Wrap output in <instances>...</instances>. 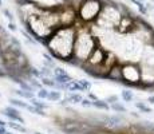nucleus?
<instances>
[{
  "label": "nucleus",
  "mask_w": 154,
  "mask_h": 134,
  "mask_svg": "<svg viewBox=\"0 0 154 134\" xmlns=\"http://www.w3.org/2000/svg\"><path fill=\"white\" fill-rule=\"evenodd\" d=\"M76 34H78V27L75 26L59 27L51 34L44 46L47 47L50 55H52L54 59L70 64L74 55Z\"/></svg>",
  "instance_id": "obj_1"
},
{
  "label": "nucleus",
  "mask_w": 154,
  "mask_h": 134,
  "mask_svg": "<svg viewBox=\"0 0 154 134\" xmlns=\"http://www.w3.org/2000/svg\"><path fill=\"white\" fill-rule=\"evenodd\" d=\"M99 44V39L91 32L88 27H78V34H76L75 46H74V55L70 64L82 67V64L87 62V59Z\"/></svg>",
  "instance_id": "obj_2"
},
{
  "label": "nucleus",
  "mask_w": 154,
  "mask_h": 134,
  "mask_svg": "<svg viewBox=\"0 0 154 134\" xmlns=\"http://www.w3.org/2000/svg\"><path fill=\"white\" fill-rule=\"evenodd\" d=\"M123 14L119 12L117 4H103V8L99 14V17L97 19L95 26L105 30H114L118 27Z\"/></svg>",
  "instance_id": "obj_3"
},
{
  "label": "nucleus",
  "mask_w": 154,
  "mask_h": 134,
  "mask_svg": "<svg viewBox=\"0 0 154 134\" xmlns=\"http://www.w3.org/2000/svg\"><path fill=\"white\" fill-rule=\"evenodd\" d=\"M102 8V0H83L78 7L76 15H78V19L81 20V23H83V26H86L97 22Z\"/></svg>",
  "instance_id": "obj_4"
},
{
  "label": "nucleus",
  "mask_w": 154,
  "mask_h": 134,
  "mask_svg": "<svg viewBox=\"0 0 154 134\" xmlns=\"http://www.w3.org/2000/svg\"><path fill=\"white\" fill-rule=\"evenodd\" d=\"M122 85L126 87H141L142 86V71L137 62H123L122 66Z\"/></svg>",
  "instance_id": "obj_5"
},
{
  "label": "nucleus",
  "mask_w": 154,
  "mask_h": 134,
  "mask_svg": "<svg viewBox=\"0 0 154 134\" xmlns=\"http://www.w3.org/2000/svg\"><path fill=\"white\" fill-rule=\"evenodd\" d=\"M2 113H3V115H4V117H7L10 121L19 122V123H22V125L26 123L24 118L20 115V111H19V109H17V107L7 106V107H4V109H3Z\"/></svg>",
  "instance_id": "obj_6"
},
{
  "label": "nucleus",
  "mask_w": 154,
  "mask_h": 134,
  "mask_svg": "<svg viewBox=\"0 0 154 134\" xmlns=\"http://www.w3.org/2000/svg\"><path fill=\"white\" fill-rule=\"evenodd\" d=\"M121 66H122V63H121V62H118L117 64H114V66L110 68V71L107 73L106 79L111 80V82L122 83V70H121Z\"/></svg>",
  "instance_id": "obj_7"
},
{
  "label": "nucleus",
  "mask_w": 154,
  "mask_h": 134,
  "mask_svg": "<svg viewBox=\"0 0 154 134\" xmlns=\"http://www.w3.org/2000/svg\"><path fill=\"white\" fill-rule=\"evenodd\" d=\"M83 95L81 93H67L66 91V99L69 101L71 105H76V103H82L83 101Z\"/></svg>",
  "instance_id": "obj_8"
},
{
  "label": "nucleus",
  "mask_w": 154,
  "mask_h": 134,
  "mask_svg": "<svg viewBox=\"0 0 154 134\" xmlns=\"http://www.w3.org/2000/svg\"><path fill=\"white\" fill-rule=\"evenodd\" d=\"M66 91L67 93H85L82 86L79 85L78 80H71L70 83L66 85Z\"/></svg>",
  "instance_id": "obj_9"
},
{
  "label": "nucleus",
  "mask_w": 154,
  "mask_h": 134,
  "mask_svg": "<svg viewBox=\"0 0 154 134\" xmlns=\"http://www.w3.org/2000/svg\"><path fill=\"white\" fill-rule=\"evenodd\" d=\"M14 94L16 95L17 98H22V99H32V98H35V94L34 91H24L22 90V89H16V90H14Z\"/></svg>",
  "instance_id": "obj_10"
},
{
  "label": "nucleus",
  "mask_w": 154,
  "mask_h": 134,
  "mask_svg": "<svg viewBox=\"0 0 154 134\" xmlns=\"http://www.w3.org/2000/svg\"><path fill=\"white\" fill-rule=\"evenodd\" d=\"M93 107H95V109H98V110H103V111H109V110H111L110 105L106 102V99H97V101H94V102H93Z\"/></svg>",
  "instance_id": "obj_11"
},
{
  "label": "nucleus",
  "mask_w": 154,
  "mask_h": 134,
  "mask_svg": "<svg viewBox=\"0 0 154 134\" xmlns=\"http://www.w3.org/2000/svg\"><path fill=\"white\" fill-rule=\"evenodd\" d=\"M10 103H11V106L17 107V109H27V106H28L27 102H24L22 98H17V97L16 98H11Z\"/></svg>",
  "instance_id": "obj_12"
},
{
  "label": "nucleus",
  "mask_w": 154,
  "mask_h": 134,
  "mask_svg": "<svg viewBox=\"0 0 154 134\" xmlns=\"http://www.w3.org/2000/svg\"><path fill=\"white\" fill-rule=\"evenodd\" d=\"M29 103H31L32 106H35V107H38V109H40V110H47L48 109V105H47L46 102H43V99H39V98H32V99H29Z\"/></svg>",
  "instance_id": "obj_13"
},
{
  "label": "nucleus",
  "mask_w": 154,
  "mask_h": 134,
  "mask_svg": "<svg viewBox=\"0 0 154 134\" xmlns=\"http://www.w3.org/2000/svg\"><path fill=\"white\" fill-rule=\"evenodd\" d=\"M121 98H122L125 102H133L134 101V93H133L130 89H123L121 91Z\"/></svg>",
  "instance_id": "obj_14"
},
{
  "label": "nucleus",
  "mask_w": 154,
  "mask_h": 134,
  "mask_svg": "<svg viewBox=\"0 0 154 134\" xmlns=\"http://www.w3.org/2000/svg\"><path fill=\"white\" fill-rule=\"evenodd\" d=\"M8 127L12 130H16L19 133H27V129H26L24 125L19 123V122H14V121H10L8 122Z\"/></svg>",
  "instance_id": "obj_15"
},
{
  "label": "nucleus",
  "mask_w": 154,
  "mask_h": 134,
  "mask_svg": "<svg viewBox=\"0 0 154 134\" xmlns=\"http://www.w3.org/2000/svg\"><path fill=\"white\" fill-rule=\"evenodd\" d=\"M111 110L115 113H118V114H125V113H127V109L125 105H122L121 102H115V103H111L110 105Z\"/></svg>",
  "instance_id": "obj_16"
},
{
  "label": "nucleus",
  "mask_w": 154,
  "mask_h": 134,
  "mask_svg": "<svg viewBox=\"0 0 154 134\" xmlns=\"http://www.w3.org/2000/svg\"><path fill=\"white\" fill-rule=\"evenodd\" d=\"M54 79H55V82H56V83H62V85H67V83H70L71 80H74V79H72V76H71L69 73L64 74V75L54 76Z\"/></svg>",
  "instance_id": "obj_17"
},
{
  "label": "nucleus",
  "mask_w": 154,
  "mask_h": 134,
  "mask_svg": "<svg viewBox=\"0 0 154 134\" xmlns=\"http://www.w3.org/2000/svg\"><path fill=\"white\" fill-rule=\"evenodd\" d=\"M134 106L137 107V109L140 110L141 113H145V114H150V113H153L152 107L147 106L145 102H140V101H138V102H135V103H134Z\"/></svg>",
  "instance_id": "obj_18"
},
{
  "label": "nucleus",
  "mask_w": 154,
  "mask_h": 134,
  "mask_svg": "<svg viewBox=\"0 0 154 134\" xmlns=\"http://www.w3.org/2000/svg\"><path fill=\"white\" fill-rule=\"evenodd\" d=\"M40 82H42V85L44 87H50L51 90H55L56 87V82L54 78H47V76H43L42 79H40Z\"/></svg>",
  "instance_id": "obj_19"
},
{
  "label": "nucleus",
  "mask_w": 154,
  "mask_h": 134,
  "mask_svg": "<svg viewBox=\"0 0 154 134\" xmlns=\"http://www.w3.org/2000/svg\"><path fill=\"white\" fill-rule=\"evenodd\" d=\"M47 99L51 101V102H59V101L62 99V93L58 90H50L48 98H47Z\"/></svg>",
  "instance_id": "obj_20"
},
{
  "label": "nucleus",
  "mask_w": 154,
  "mask_h": 134,
  "mask_svg": "<svg viewBox=\"0 0 154 134\" xmlns=\"http://www.w3.org/2000/svg\"><path fill=\"white\" fill-rule=\"evenodd\" d=\"M26 110H28L29 113H32V114H35V115H40V117H47V113L44 111V110L38 109V107L29 105V103H28V106H27V109H26Z\"/></svg>",
  "instance_id": "obj_21"
},
{
  "label": "nucleus",
  "mask_w": 154,
  "mask_h": 134,
  "mask_svg": "<svg viewBox=\"0 0 154 134\" xmlns=\"http://www.w3.org/2000/svg\"><path fill=\"white\" fill-rule=\"evenodd\" d=\"M28 71H29V74H31L34 78L42 79V73H40V68H38V67L32 66V64H29V66H28Z\"/></svg>",
  "instance_id": "obj_22"
},
{
  "label": "nucleus",
  "mask_w": 154,
  "mask_h": 134,
  "mask_svg": "<svg viewBox=\"0 0 154 134\" xmlns=\"http://www.w3.org/2000/svg\"><path fill=\"white\" fill-rule=\"evenodd\" d=\"M131 2L138 7V10H140V12L142 15H147V7L145 5L143 0H131Z\"/></svg>",
  "instance_id": "obj_23"
},
{
  "label": "nucleus",
  "mask_w": 154,
  "mask_h": 134,
  "mask_svg": "<svg viewBox=\"0 0 154 134\" xmlns=\"http://www.w3.org/2000/svg\"><path fill=\"white\" fill-rule=\"evenodd\" d=\"M40 73H42V78L43 76H47V78H54V70L48 67H40Z\"/></svg>",
  "instance_id": "obj_24"
},
{
  "label": "nucleus",
  "mask_w": 154,
  "mask_h": 134,
  "mask_svg": "<svg viewBox=\"0 0 154 134\" xmlns=\"http://www.w3.org/2000/svg\"><path fill=\"white\" fill-rule=\"evenodd\" d=\"M48 93L50 91L46 87H42L40 90L36 91V98H39V99H47L48 98Z\"/></svg>",
  "instance_id": "obj_25"
},
{
  "label": "nucleus",
  "mask_w": 154,
  "mask_h": 134,
  "mask_svg": "<svg viewBox=\"0 0 154 134\" xmlns=\"http://www.w3.org/2000/svg\"><path fill=\"white\" fill-rule=\"evenodd\" d=\"M78 82H79V85L82 86V89H83L85 91H87V93H90V90H91V86H93V85H91V82H90V80H86V79H79Z\"/></svg>",
  "instance_id": "obj_26"
},
{
  "label": "nucleus",
  "mask_w": 154,
  "mask_h": 134,
  "mask_svg": "<svg viewBox=\"0 0 154 134\" xmlns=\"http://www.w3.org/2000/svg\"><path fill=\"white\" fill-rule=\"evenodd\" d=\"M106 102H107L109 105H111V103H115V102H119V97H118L117 94L109 95V97L106 98Z\"/></svg>",
  "instance_id": "obj_27"
},
{
  "label": "nucleus",
  "mask_w": 154,
  "mask_h": 134,
  "mask_svg": "<svg viewBox=\"0 0 154 134\" xmlns=\"http://www.w3.org/2000/svg\"><path fill=\"white\" fill-rule=\"evenodd\" d=\"M3 14H4V16L8 19V22H14V20H15L12 12H11L10 10H7V8H4V10H3Z\"/></svg>",
  "instance_id": "obj_28"
},
{
  "label": "nucleus",
  "mask_w": 154,
  "mask_h": 134,
  "mask_svg": "<svg viewBox=\"0 0 154 134\" xmlns=\"http://www.w3.org/2000/svg\"><path fill=\"white\" fill-rule=\"evenodd\" d=\"M81 105L83 107H93V101L88 99V98H83V101H82Z\"/></svg>",
  "instance_id": "obj_29"
},
{
  "label": "nucleus",
  "mask_w": 154,
  "mask_h": 134,
  "mask_svg": "<svg viewBox=\"0 0 154 134\" xmlns=\"http://www.w3.org/2000/svg\"><path fill=\"white\" fill-rule=\"evenodd\" d=\"M8 30L12 32H16L17 31V27L15 24V22H8Z\"/></svg>",
  "instance_id": "obj_30"
},
{
  "label": "nucleus",
  "mask_w": 154,
  "mask_h": 134,
  "mask_svg": "<svg viewBox=\"0 0 154 134\" xmlns=\"http://www.w3.org/2000/svg\"><path fill=\"white\" fill-rule=\"evenodd\" d=\"M87 98H88V99H91L93 102H94V101H97V99H99V98L97 97V95L94 94V93H88V94H87Z\"/></svg>",
  "instance_id": "obj_31"
},
{
  "label": "nucleus",
  "mask_w": 154,
  "mask_h": 134,
  "mask_svg": "<svg viewBox=\"0 0 154 134\" xmlns=\"http://www.w3.org/2000/svg\"><path fill=\"white\" fill-rule=\"evenodd\" d=\"M69 101H67L66 99V98H64V99H60V101H59V102H58V105L59 106H67V105H69Z\"/></svg>",
  "instance_id": "obj_32"
},
{
  "label": "nucleus",
  "mask_w": 154,
  "mask_h": 134,
  "mask_svg": "<svg viewBox=\"0 0 154 134\" xmlns=\"http://www.w3.org/2000/svg\"><path fill=\"white\" fill-rule=\"evenodd\" d=\"M147 102L154 105V95H149V97H147Z\"/></svg>",
  "instance_id": "obj_33"
},
{
  "label": "nucleus",
  "mask_w": 154,
  "mask_h": 134,
  "mask_svg": "<svg viewBox=\"0 0 154 134\" xmlns=\"http://www.w3.org/2000/svg\"><path fill=\"white\" fill-rule=\"evenodd\" d=\"M129 114L131 115V117H134V118H140V114H138V113H135V111H130Z\"/></svg>",
  "instance_id": "obj_34"
},
{
  "label": "nucleus",
  "mask_w": 154,
  "mask_h": 134,
  "mask_svg": "<svg viewBox=\"0 0 154 134\" xmlns=\"http://www.w3.org/2000/svg\"><path fill=\"white\" fill-rule=\"evenodd\" d=\"M0 126H3V127H7V126H8V122H5V121L0 120Z\"/></svg>",
  "instance_id": "obj_35"
},
{
  "label": "nucleus",
  "mask_w": 154,
  "mask_h": 134,
  "mask_svg": "<svg viewBox=\"0 0 154 134\" xmlns=\"http://www.w3.org/2000/svg\"><path fill=\"white\" fill-rule=\"evenodd\" d=\"M8 130H7V127H3V126H0V134H5Z\"/></svg>",
  "instance_id": "obj_36"
},
{
  "label": "nucleus",
  "mask_w": 154,
  "mask_h": 134,
  "mask_svg": "<svg viewBox=\"0 0 154 134\" xmlns=\"http://www.w3.org/2000/svg\"><path fill=\"white\" fill-rule=\"evenodd\" d=\"M34 134H44V133H40V132H35Z\"/></svg>",
  "instance_id": "obj_37"
},
{
  "label": "nucleus",
  "mask_w": 154,
  "mask_h": 134,
  "mask_svg": "<svg viewBox=\"0 0 154 134\" xmlns=\"http://www.w3.org/2000/svg\"><path fill=\"white\" fill-rule=\"evenodd\" d=\"M2 5H3V0H0V7H2Z\"/></svg>",
  "instance_id": "obj_38"
},
{
  "label": "nucleus",
  "mask_w": 154,
  "mask_h": 134,
  "mask_svg": "<svg viewBox=\"0 0 154 134\" xmlns=\"http://www.w3.org/2000/svg\"><path fill=\"white\" fill-rule=\"evenodd\" d=\"M0 97H2V94H0Z\"/></svg>",
  "instance_id": "obj_39"
}]
</instances>
